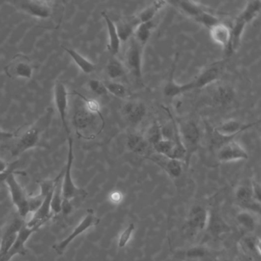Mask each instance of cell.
I'll return each instance as SVG.
<instances>
[{
    "label": "cell",
    "mask_w": 261,
    "mask_h": 261,
    "mask_svg": "<svg viewBox=\"0 0 261 261\" xmlns=\"http://www.w3.org/2000/svg\"><path fill=\"white\" fill-rule=\"evenodd\" d=\"M74 94L79 96V100L76 102L72 116V124L76 132L81 137L85 138L86 134L95 126L97 121L105 123V119L100 112L98 102L94 99L87 98L79 93Z\"/></svg>",
    "instance_id": "6da1fadb"
},
{
    "label": "cell",
    "mask_w": 261,
    "mask_h": 261,
    "mask_svg": "<svg viewBox=\"0 0 261 261\" xmlns=\"http://www.w3.org/2000/svg\"><path fill=\"white\" fill-rule=\"evenodd\" d=\"M53 113V108H48L35 123L25 130L12 149V156H19L27 151L39 146L45 131L51 125Z\"/></svg>",
    "instance_id": "7a4b0ae2"
},
{
    "label": "cell",
    "mask_w": 261,
    "mask_h": 261,
    "mask_svg": "<svg viewBox=\"0 0 261 261\" xmlns=\"http://www.w3.org/2000/svg\"><path fill=\"white\" fill-rule=\"evenodd\" d=\"M74 142L72 138L68 139V159L62 177V195L63 199L71 201L76 198H85L88 192L85 189L77 187L72 178V166L74 160Z\"/></svg>",
    "instance_id": "3957f363"
},
{
    "label": "cell",
    "mask_w": 261,
    "mask_h": 261,
    "mask_svg": "<svg viewBox=\"0 0 261 261\" xmlns=\"http://www.w3.org/2000/svg\"><path fill=\"white\" fill-rule=\"evenodd\" d=\"M179 128L180 136H181V143L186 149V159L185 164L189 166L192 155L198 150L201 141V134L198 125L192 121L183 122Z\"/></svg>",
    "instance_id": "277c9868"
},
{
    "label": "cell",
    "mask_w": 261,
    "mask_h": 261,
    "mask_svg": "<svg viewBox=\"0 0 261 261\" xmlns=\"http://www.w3.org/2000/svg\"><path fill=\"white\" fill-rule=\"evenodd\" d=\"M99 223H100V219L96 216L94 210L93 209H88L83 219L73 229L71 233L68 237H66L65 239L62 240L60 242L53 246V250L56 251L58 255H60L61 256V255L65 253L67 247L69 246V244L76 238L86 232L88 229L97 225Z\"/></svg>",
    "instance_id": "5b68a950"
},
{
    "label": "cell",
    "mask_w": 261,
    "mask_h": 261,
    "mask_svg": "<svg viewBox=\"0 0 261 261\" xmlns=\"http://www.w3.org/2000/svg\"><path fill=\"white\" fill-rule=\"evenodd\" d=\"M17 174H23V172H14L10 174L5 183L8 187L9 192H10V197H11L12 202L14 204L19 213L21 218H25L28 216L30 212H29L28 207V197L25 194V190L21 186L20 183L18 181L16 175Z\"/></svg>",
    "instance_id": "8992f818"
},
{
    "label": "cell",
    "mask_w": 261,
    "mask_h": 261,
    "mask_svg": "<svg viewBox=\"0 0 261 261\" xmlns=\"http://www.w3.org/2000/svg\"><path fill=\"white\" fill-rule=\"evenodd\" d=\"M6 74L10 79H27L33 77L34 68L31 60L24 55H16L4 68Z\"/></svg>",
    "instance_id": "52a82bcc"
},
{
    "label": "cell",
    "mask_w": 261,
    "mask_h": 261,
    "mask_svg": "<svg viewBox=\"0 0 261 261\" xmlns=\"http://www.w3.org/2000/svg\"><path fill=\"white\" fill-rule=\"evenodd\" d=\"M143 48L134 37L128 41L125 53V67L139 80L142 79Z\"/></svg>",
    "instance_id": "ba28073f"
},
{
    "label": "cell",
    "mask_w": 261,
    "mask_h": 261,
    "mask_svg": "<svg viewBox=\"0 0 261 261\" xmlns=\"http://www.w3.org/2000/svg\"><path fill=\"white\" fill-rule=\"evenodd\" d=\"M208 211L205 207L195 204L189 211L186 222V228L188 233L192 236L201 233L207 229L209 221Z\"/></svg>",
    "instance_id": "9c48e42d"
},
{
    "label": "cell",
    "mask_w": 261,
    "mask_h": 261,
    "mask_svg": "<svg viewBox=\"0 0 261 261\" xmlns=\"http://www.w3.org/2000/svg\"><path fill=\"white\" fill-rule=\"evenodd\" d=\"M43 225H37L35 227H30L24 224L20 230L18 232L16 235V239L14 242L12 244L11 247L8 250L7 253L1 258L0 261H10L16 255H22L25 256L27 254V241L30 239V237L36 233L38 230L41 228Z\"/></svg>",
    "instance_id": "30bf717a"
},
{
    "label": "cell",
    "mask_w": 261,
    "mask_h": 261,
    "mask_svg": "<svg viewBox=\"0 0 261 261\" xmlns=\"http://www.w3.org/2000/svg\"><path fill=\"white\" fill-rule=\"evenodd\" d=\"M225 66V61H218L204 68L193 81V89H201L215 83L222 75L223 69Z\"/></svg>",
    "instance_id": "8fae6325"
},
{
    "label": "cell",
    "mask_w": 261,
    "mask_h": 261,
    "mask_svg": "<svg viewBox=\"0 0 261 261\" xmlns=\"http://www.w3.org/2000/svg\"><path fill=\"white\" fill-rule=\"evenodd\" d=\"M54 103L60 117L62 126L68 135H70L69 126L68 123V93L66 86L61 82H58L54 87Z\"/></svg>",
    "instance_id": "7c38bea8"
},
{
    "label": "cell",
    "mask_w": 261,
    "mask_h": 261,
    "mask_svg": "<svg viewBox=\"0 0 261 261\" xmlns=\"http://www.w3.org/2000/svg\"><path fill=\"white\" fill-rule=\"evenodd\" d=\"M53 2L48 1H20L15 3L17 8L36 19H48L53 13Z\"/></svg>",
    "instance_id": "4fadbf2b"
},
{
    "label": "cell",
    "mask_w": 261,
    "mask_h": 261,
    "mask_svg": "<svg viewBox=\"0 0 261 261\" xmlns=\"http://www.w3.org/2000/svg\"><path fill=\"white\" fill-rule=\"evenodd\" d=\"M217 158L221 163H230L247 160L248 154L238 142L233 140L223 145L218 149Z\"/></svg>",
    "instance_id": "5bb4252c"
},
{
    "label": "cell",
    "mask_w": 261,
    "mask_h": 261,
    "mask_svg": "<svg viewBox=\"0 0 261 261\" xmlns=\"http://www.w3.org/2000/svg\"><path fill=\"white\" fill-rule=\"evenodd\" d=\"M146 159L155 163L159 167L165 171V172L170 178H174V179L179 178L182 173L183 163H184L179 160L168 158V157L160 155L156 152L146 155Z\"/></svg>",
    "instance_id": "9a60e30c"
},
{
    "label": "cell",
    "mask_w": 261,
    "mask_h": 261,
    "mask_svg": "<svg viewBox=\"0 0 261 261\" xmlns=\"http://www.w3.org/2000/svg\"><path fill=\"white\" fill-rule=\"evenodd\" d=\"M177 60H178V54L175 55V59L172 62V68H171L169 77H168V80L166 81L164 88H163V94L166 97H169V98L178 97L181 94L193 90V86L191 82L189 83L183 84V85H180L175 82V70H176Z\"/></svg>",
    "instance_id": "2e32d148"
},
{
    "label": "cell",
    "mask_w": 261,
    "mask_h": 261,
    "mask_svg": "<svg viewBox=\"0 0 261 261\" xmlns=\"http://www.w3.org/2000/svg\"><path fill=\"white\" fill-rule=\"evenodd\" d=\"M146 107L140 100H128L122 108V114L126 121L132 125L137 126L146 117Z\"/></svg>",
    "instance_id": "e0dca14e"
},
{
    "label": "cell",
    "mask_w": 261,
    "mask_h": 261,
    "mask_svg": "<svg viewBox=\"0 0 261 261\" xmlns=\"http://www.w3.org/2000/svg\"><path fill=\"white\" fill-rule=\"evenodd\" d=\"M235 198L243 210L248 211L252 213H260V203L253 198L251 186L241 185L235 190Z\"/></svg>",
    "instance_id": "ac0fdd59"
},
{
    "label": "cell",
    "mask_w": 261,
    "mask_h": 261,
    "mask_svg": "<svg viewBox=\"0 0 261 261\" xmlns=\"http://www.w3.org/2000/svg\"><path fill=\"white\" fill-rule=\"evenodd\" d=\"M180 259L200 261H217V253L207 246L195 245L184 250L177 252Z\"/></svg>",
    "instance_id": "d6986e66"
},
{
    "label": "cell",
    "mask_w": 261,
    "mask_h": 261,
    "mask_svg": "<svg viewBox=\"0 0 261 261\" xmlns=\"http://www.w3.org/2000/svg\"><path fill=\"white\" fill-rule=\"evenodd\" d=\"M259 121L253 122V123H244L239 120L235 119H230V120H226L222 123L217 126L214 129L215 132L221 135L225 136V137H235L238 134L247 130L250 128L256 126L259 123Z\"/></svg>",
    "instance_id": "ffe728a7"
},
{
    "label": "cell",
    "mask_w": 261,
    "mask_h": 261,
    "mask_svg": "<svg viewBox=\"0 0 261 261\" xmlns=\"http://www.w3.org/2000/svg\"><path fill=\"white\" fill-rule=\"evenodd\" d=\"M209 30L212 41L224 48L227 53H231V31L230 27L220 22Z\"/></svg>",
    "instance_id": "44dd1931"
},
{
    "label": "cell",
    "mask_w": 261,
    "mask_h": 261,
    "mask_svg": "<svg viewBox=\"0 0 261 261\" xmlns=\"http://www.w3.org/2000/svg\"><path fill=\"white\" fill-rule=\"evenodd\" d=\"M105 23L107 25L108 34V48L110 53L112 56H117L120 51V47H121V42L119 38L118 33H117V27L116 24L113 22L109 16L105 12L101 13Z\"/></svg>",
    "instance_id": "7402d4cb"
},
{
    "label": "cell",
    "mask_w": 261,
    "mask_h": 261,
    "mask_svg": "<svg viewBox=\"0 0 261 261\" xmlns=\"http://www.w3.org/2000/svg\"><path fill=\"white\" fill-rule=\"evenodd\" d=\"M126 146L128 150L137 155H145L149 149V143L144 136L137 133H131L126 137Z\"/></svg>",
    "instance_id": "603a6c76"
},
{
    "label": "cell",
    "mask_w": 261,
    "mask_h": 261,
    "mask_svg": "<svg viewBox=\"0 0 261 261\" xmlns=\"http://www.w3.org/2000/svg\"><path fill=\"white\" fill-rule=\"evenodd\" d=\"M62 48L68 53V56L74 61V63L82 72L90 74L95 71L96 65L92 62L84 57L79 51L72 49V48H66V47H62Z\"/></svg>",
    "instance_id": "cb8c5ba5"
},
{
    "label": "cell",
    "mask_w": 261,
    "mask_h": 261,
    "mask_svg": "<svg viewBox=\"0 0 261 261\" xmlns=\"http://www.w3.org/2000/svg\"><path fill=\"white\" fill-rule=\"evenodd\" d=\"M139 24L140 22L137 18L134 17L133 19L120 21L117 23V25H116L117 33H118L121 43L128 42L133 37L136 28Z\"/></svg>",
    "instance_id": "d4e9b609"
},
{
    "label": "cell",
    "mask_w": 261,
    "mask_h": 261,
    "mask_svg": "<svg viewBox=\"0 0 261 261\" xmlns=\"http://www.w3.org/2000/svg\"><path fill=\"white\" fill-rule=\"evenodd\" d=\"M212 97L215 103L224 106L231 103L234 98V91L229 85L221 84L216 87Z\"/></svg>",
    "instance_id": "484cf974"
},
{
    "label": "cell",
    "mask_w": 261,
    "mask_h": 261,
    "mask_svg": "<svg viewBox=\"0 0 261 261\" xmlns=\"http://www.w3.org/2000/svg\"><path fill=\"white\" fill-rule=\"evenodd\" d=\"M236 221L240 227L248 233L254 231L257 227L256 215L248 211L242 210L238 212L236 215Z\"/></svg>",
    "instance_id": "4316f807"
},
{
    "label": "cell",
    "mask_w": 261,
    "mask_h": 261,
    "mask_svg": "<svg viewBox=\"0 0 261 261\" xmlns=\"http://www.w3.org/2000/svg\"><path fill=\"white\" fill-rule=\"evenodd\" d=\"M167 2L166 1H155L150 5L143 9L138 16H137L140 23L143 22H150L153 21L154 18L158 14L159 12L161 11L166 7Z\"/></svg>",
    "instance_id": "83f0119b"
},
{
    "label": "cell",
    "mask_w": 261,
    "mask_h": 261,
    "mask_svg": "<svg viewBox=\"0 0 261 261\" xmlns=\"http://www.w3.org/2000/svg\"><path fill=\"white\" fill-rule=\"evenodd\" d=\"M154 27H155V23L153 21H150V22L140 23L136 28L133 37L143 48H144L145 45L150 39Z\"/></svg>",
    "instance_id": "f1b7e54d"
},
{
    "label": "cell",
    "mask_w": 261,
    "mask_h": 261,
    "mask_svg": "<svg viewBox=\"0 0 261 261\" xmlns=\"http://www.w3.org/2000/svg\"><path fill=\"white\" fill-rule=\"evenodd\" d=\"M106 74L112 82L122 79L126 74V67L115 56L108 61L106 65Z\"/></svg>",
    "instance_id": "f546056e"
},
{
    "label": "cell",
    "mask_w": 261,
    "mask_h": 261,
    "mask_svg": "<svg viewBox=\"0 0 261 261\" xmlns=\"http://www.w3.org/2000/svg\"><path fill=\"white\" fill-rule=\"evenodd\" d=\"M64 170L58 175L57 182L51 194V211L53 215H58L62 212V204L63 201L62 195V177Z\"/></svg>",
    "instance_id": "4dcf8cb0"
},
{
    "label": "cell",
    "mask_w": 261,
    "mask_h": 261,
    "mask_svg": "<svg viewBox=\"0 0 261 261\" xmlns=\"http://www.w3.org/2000/svg\"><path fill=\"white\" fill-rule=\"evenodd\" d=\"M260 10V1H258V0L250 1V2H247L246 4L245 7L243 9L242 11L241 12L238 17L242 19L247 25V24L253 22L257 17Z\"/></svg>",
    "instance_id": "1f68e13d"
},
{
    "label": "cell",
    "mask_w": 261,
    "mask_h": 261,
    "mask_svg": "<svg viewBox=\"0 0 261 261\" xmlns=\"http://www.w3.org/2000/svg\"><path fill=\"white\" fill-rule=\"evenodd\" d=\"M177 7L179 8L183 13H186L188 16L195 19L200 13L204 11H210L207 7L201 5L196 2H191V1H178L175 2Z\"/></svg>",
    "instance_id": "d6a6232c"
},
{
    "label": "cell",
    "mask_w": 261,
    "mask_h": 261,
    "mask_svg": "<svg viewBox=\"0 0 261 261\" xmlns=\"http://www.w3.org/2000/svg\"><path fill=\"white\" fill-rule=\"evenodd\" d=\"M206 230H208L211 235L214 237H220L222 233L230 231V228L221 217L214 215L212 217L209 216L208 224Z\"/></svg>",
    "instance_id": "836d02e7"
},
{
    "label": "cell",
    "mask_w": 261,
    "mask_h": 261,
    "mask_svg": "<svg viewBox=\"0 0 261 261\" xmlns=\"http://www.w3.org/2000/svg\"><path fill=\"white\" fill-rule=\"evenodd\" d=\"M152 148L156 153L165 155L168 158L177 160L176 148H175V144L172 140L163 139L156 144L152 146Z\"/></svg>",
    "instance_id": "e575fe53"
},
{
    "label": "cell",
    "mask_w": 261,
    "mask_h": 261,
    "mask_svg": "<svg viewBox=\"0 0 261 261\" xmlns=\"http://www.w3.org/2000/svg\"><path fill=\"white\" fill-rule=\"evenodd\" d=\"M145 140L150 146H154L157 143L163 140V136L162 132V126L159 121L155 120L148 127L145 133Z\"/></svg>",
    "instance_id": "d590c367"
},
{
    "label": "cell",
    "mask_w": 261,
    "mask_h": 261,
    "mask_svg": "<svg viewBox=\"0 0 261 261\" xmlns=\"http://www.w3.org/2000/svg\"><path fill=\"white\" fill-rule=\"evenodd\" d=\"M108 90V94H112L114 97H118V98H126L129 96V91L127 88L117 82H108L105 83Z\"/></svg>",
    "instance_id": "8d00e7d4"
},
{
    "label": "cell",
    "mask_w": 261,
    "mask_h": 261,
    "mask_svg": "<svg viewBox=\"0 0 261 261\" xmlns=\"http://www.w3.org/2000/svg\"><path fill=\"white\" fill-rule=\"evenodd\" d=\"M195 21L201 25H204L206 28L212 29V27L216 25L217 24L220 23L219 18L215 16L211 11H204L200 13L198 16L195 18Z\"/></svg>",
    "instance_id": "74e56055"
},
{
    "label": "cell",
    "mask_w": 261,
    "mask_h": 261,
    "mask_svg": "<svg viewBox=\"0 0 261 261\" xmlns=\"http://www.w3.org/2000/svg\"><path fill=\"white\" fill-rule=\"evenodd\" d=\"M259 239L256 237L247 236L243 239V247L246 250L251 253H256L259 256L260 248H259Z\"/></svg>",
    "instance_id": "f35d334b"
},
{
    "label": "cell",
    "mask_w": 261,
    "mask_h": 261,
    "mask_svg": "<svg viewBox=\"0 0 261 261\" xmlns=\"http://www.w3.org/2000/svg\"><path fill=\"white\" fill-rule=\"evenodd\" d=\"M88 88L91 90V92L100 97H105L108 94V90L103 82H100L97 79H91L88 82Z\"/></svg>",
    "instance_id": "ab89813d"
},
{
    "label": "cell",
    "mask_w": 261,
    "mask_h": 261,
    "mask_svg": "<svg viewBox=\"0 0 261 261\" xmlns=\"http://www.w3.org/2000/svg\"><path fill=\"white\" fill-rule=\"evenodd\" d=\"M135 230V224L130 223L124 230L120 233L118 239V247L119 248H123L127 245L129 240L131 239L133 233Z\"/></svg>",
    "instance_id": "60d3db41"
},
{
    "label": "cell",
    "mask_w": 261,
    "mask_h": 261,
    "mask_svg": "<svg viewBox=\"0 0 261 261\" xmlns=\"http://www.w3.org/2000/svg\"><path fill=\"white\" fill-rule=\"evenodd\" d=\"M58 177H56L54 179H46L43 180L39 183L40 186V192L39 194L42 195L44 198L49 195L53 192L55 186H56V182H57Z\"/></svg>",
    "instance_id": "b9f144b4"
},
{
    "label": "cell",
    "mask_w": 261,
    "mask_h": 261,
    "mask_svg": "<svg viewBox=\"0 0 261 261\" xmlns=\"http://www.w3.org/2000/svg\"><path fill=\"white\" fill-rule=\"evenodd\" d=\"M44 199H45V198L40 194L35 195V196L28 197V207L30 213L33 214L36 212L39 207L42 205Z\"/></svg>",
    "instance_id": "7bdbcfd3"
},
{
    "label": "cell",
    "mask_w": 261,
    "mask_h": 261,
    "mask_svg": "<svg viewBox=\"0 0 261 261\" xmlns=\"http://www.w3.org/2000/svg\"><path fill=\"white\" fill-rule=\"evenodd\" d=\"M251 190L252 193H253V198L256 200L258 202L260 203L261 201V189H260V184H259V181H256V180H253L252 181L251 184Z\"/></svg>",
    "instance_id": "ee69618b"
},
{
    "label": "cell",
    "mask_w": 261,
    "mask_h": 261,
    "mask_svg": "<svg viewBox=\"0 0 261 261\" xmlns=\"http://www.w3.org/2000/svg\"><path fill=\"white\" fill-rule=\"evenodd\" d=\"M16 166H17V162L12 163L9 166L8 169L5 172L0 173V184L3 182H5L6 179L10 174L14 173V172H19L16 171Z\"/></svg>",
    "instance_id": "f6af8a7d"
},
{
    "label": "cell",
    "mask_w": 261,
    "mask_h": 261,
    "mask_svg": "<svg viewBox=\"0 0 261 261\" xmlns=\"http://www.w3.org/2000/svg\"><path fill=\"white\" fill-rule=\"evenodd\" d=\"M72 209L73 207L72 204H71V201L63 199L62 204V212H61L65 215H69L72 212Z\"/></svg>",
    "instance_id": "bcb514c9"
},
{
    "label": "cell",
    "mask_w": 261,
    "mask_h": 261,
    "mask_svg": "<svg viewBox=\"0 0 261 261\" xmlns=\"http://www.w3.org/2000/svg\"><path fill=\"white\" fill-rule=\"evenodd\" d=\"M10 247H11V244L10 242L1 241V243H0V259L8 252Z\"/></svg>",
    "instance_id": "7dc6e473"
},
{
    "label": "cell",
    "mask_w": 261,
    "mask_h": 261,
    "mask_svg": "<svg viewBox=\"0 0 261 261\" xmlns=\"http://www.w3.org/2000/svg\"><path fill=\"white\" fill-rule=\"evenodd\" d=\"M15 137H16V134H15V133L0 129V141L11 140V139L14 138Z\"/></svg>",
    "instance_id": "c3c4849f"
},
{
    "label": "cell",
    "mask_w": 261,
    "mask_h": 261,
    "mask_svg": "<svg viewBox=\"0 0 261 261\" xmlns=\"http://www.w3.org/2000/svg\"><path fill=\"white\" fill-rule=\"evenodd\" d=\"M9 166H10V165H9L5 160H3L2 158H0V173L5 172V171L8 169Z\"/></svg>",
    "instance_id": "681fc988"
},
{
    "label": "cell",
    "mask_w": 261,
    "mask_h": 261,
    "mask_svg": "<svg viewBox=\"0 0 261 261\" xmlns=\"http://www.w3.org/2000/svg\"><path fill=\"white\" fill-rule=\"evenodd\" d=\"M224 261H229V260H227V259H226V260H224Z\"/></svg>",
    "instance_id": "f907efd6"
}]
</instances>
